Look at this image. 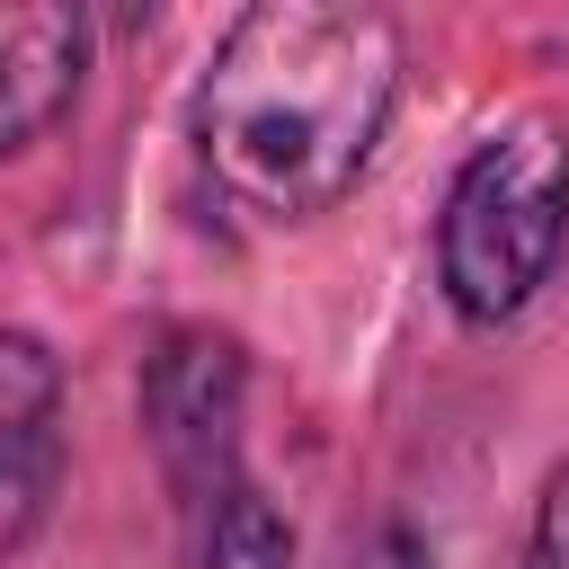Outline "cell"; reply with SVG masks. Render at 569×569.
I'll use <instances>...</instances> for the list:
<instances>
[{
  "label": "cell",
  "instance_id": "1",
  "mask_svg": "<svg viewBox=\"0 0 569 569\" xmlns=\"http://www.w3.org/2000/svg\"><path fill=\"white\" fill-rule=\"evenodd\" d=\"M400 107V27L365 0H258L196 80V160L249 222H320L356 196Z\"/></svg>",
  "mask_w": 569,
  "mask_h": 569
},
{
  "label": "cell",
  "instance_id": "2",
  "mask_svg": "<svg viewBox=\"0 0 569 569\" xmlns=\"http://www.w3.org/2000/svg\"><path fill=\"white\" fill-rule=\"evenodd\" d=\"M569 258V124L507 116L489 124L436 213V284L462 329H507Z\"/></svg>",
  "mask_w": 569,
  "mask_h": 569
},
{
  "label": "cell",
  "instance_id": "3",
  "mask_svg": "<svg viewBox=\"0 0 569 569\" xmlns=\"http://www.w3.org/2000/svg\"><path fill=\"white\" fill-rule=\"evenodd\" d=\"M142 436L169 489V516L249 480V356L213 320H169L142 356Z\"/></svg>",
  "mask_w": 569,
  "mask_h": 569
},
{
  "label": "cell",
  "instance_id": "4",
  "mask_svg": "<svg viewBox=\"0 0 569 569\" xmlns=\"http://www.w3.org/2000/svg\"><path fill=\"white\" fill-rule=\"evenodd\" d=\"M62 489V356L36 329H0V569L44 533Z\"/></svg>",
  "mask_w": 569,
  "mask_h": 569
},
{
  "label": "cell",
  "instance_id": "5",
  "mask_svg": "<svg viewBox=\"0 0 569 569\" xmlns=\"http://www.w3.org/2000/svg\"><path fill=\"white\" fill-rule=\"evenodd\" d=\"M89 80V18L62 0H9L0 9V160L44 142Z\"/></svg>",
  "mask_w": 569,
  "mask_h": 569
},
{
  "label": "cell",
  "instance_id": "6",
  "mask_svg": "<svg viewBox=\"0 0 569 569\" xmlns=\"http://www.w3.org/2000/svg\"><path fill=\"white\" fill-rule=\"evenodd\" d=\"M178 569H293V525L258 471L178 516Z\"/></svg>",
  "mask_w": 569,
  "mask_h": 569
},
{
  "label": "cell",
  "instance_id": "7",
  "mask_svg": "<svg viewBox=\"0 0 569 569\" xmlns=\"http://www.w3.org/2000/svg\"><path fill=\"white\" fill-rule=\"evenodd\" d=\"M516 569H569V462L542 471V498H533V525H525V560Z\"/></svg>",
  "mask_w": 569,
  "mask_h": 569
},
{
  "label": "cell",
  "instance_id": "8",
  "mask_svg": "<svg viewBox=\"0 0 569 569\" xmlns=\"http://www.w3.org/2000/svg\"><path fill=\"white\" fill-rule=\"evenodd\" d=\"M347 569H436V551H427L409 525H382V533H365V542L347 551Z\"/></svg>",
  "mask_w": 569,
  "mask_h": 569
}]
</instances>
